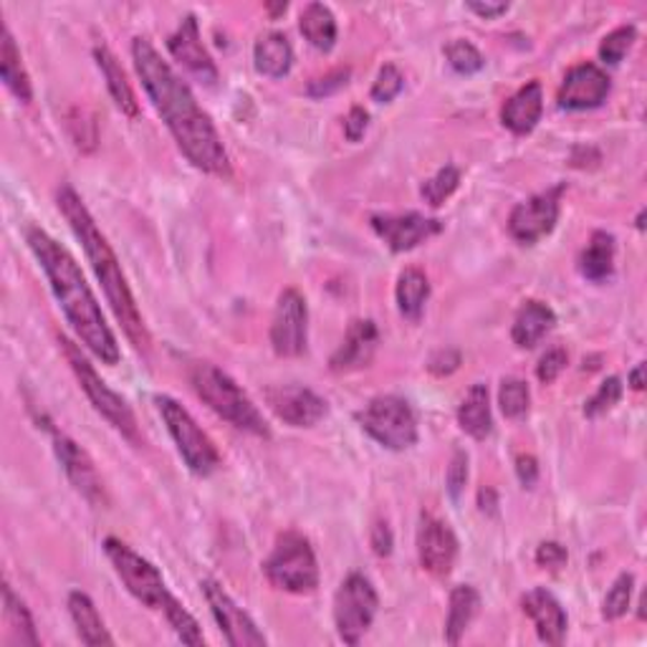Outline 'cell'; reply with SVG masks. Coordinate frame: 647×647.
Masks as SVG:
<instances>
[{
    "label": "cell",
    "instance_id": "obj_1",
    "mask_svg": "<svg viewBox=\"0 0 647 647\" xmlns=\"http://www.w3.org/2000/svg\"><path fill=\"white\" fill-rule=\"evenodd\" d=\"M132 58L152 107L157 109L162 122L167 124L169 134L175 138L187 162L208 175L231 177L233 169L226 144L190 87L175 74L173 66L162 58L160 51L147 39H134Z\"/></svg>",
    "mask_w": 647,
    "mask_h": 647
},
{
    "label": "cell",
    "instance_id": "obj_2",
    "mask_svg": "<svg viewBox=\"0 0 647 647\" xmlns=\"http://www.w3.org/2000/svg\"><path fill=\"white\" fill-rule=\"evenodd\" d=\"M25 243L44 268L51 292H54L79 342L105 364H117L119 344L114 331L109 329L105 311H101L97 296H94L69 249H64L54 235H48L44 228L36 226L25 231Z\"/></svg>",
    "mask_w": 647,
    "mask_h": 647
},
{
    "label": "cell",
    "instance_id": "obj_3",
    "mask_svg": "<svg viewBox=\"0 0 647 647\" xmlns=\"http://www.w3.org/2000/svg\"><path fill=\"white\" fill-rule=\"evenodd\" d=\"M56 202H58V210L64 212L66 223L72 226L74 235L79 238V243L84 245V253H87L94 274H97L101 288H105L107 301L109 306H112L117 321L122 324L124 335L130 337V342L138 347L140 352H147L150 331L147 327H144L138 301H134L132 288L130 284H127L122 263H119L114 249L109 245L107 235L99 231L97 223H94L91 212L87 210V206H84L79 193H76L72 185L58 187Z\"/></svg>",
    "mask_w": 647,
    "mask_h": 647
},
{
    "label": "cell",
    "instance_id": "obj_4",
    "mask_svg": "<svg viewBox=\"0 0 647 647\" xmlns=\"http://www.w3.org/2000/svg\"><path fill=\"white\" fill-rule=\"evenodd\" d=\"M105 555L109 557V561H112L114 572L119 574V579H122L127 590H130L132 597L142 602L144 607L162 612L169 627L175 629V635L180 637L185 645L206 643L198 619H195L190 612L175 600V594L167 590L165 579H162L160 569L152 564V561L140 557L138 551L127 547L124 541L114 539V536H109V539L105 541Z\"/></svg>",
    "mask_w": 647,
    "mask_h": 647
},
{
    "label": "cell",
    "instance_id": "obj_5",
    "mask_svg": "<svg viewBox=\"0 0 647 647\" xmlns=\"http://www.w3.org/2000/svg\"><path fill=\"white\" fill-rule=\"evenodd\" d=\"M190 385L202 403H206L212 413L223 417L238 430L251 432L259 438H271L268 423L263 420L259 407L253 405V399L238 387L233 377H228L223 370H218L210 362H195L190 368Z\"/></svg>",
    "mask_w": 647,
    "mask_h": 647
},
{
    "label": "cell",
    "instance_id": "obj_6",
    "mask_svg": "<svg viewBox=\"0 0 647 647\" xmlns=\"http://www.w3.org/2000/svg\"><path fill=\"white\" fill-rule=\"evenodd\" d=\"M58 344H62L66 362H69V368L76 374V380H79L81 390L87 393L94 410L105 417L117 432H122L127 440L140 442L142 438L138 428V417H134L132 407L127 405V399L122 395H117L114 390L99 377L97 370H94V364L84 357L79 344L72 342L69 337H58Z\"/></svg>",
    "mask_w": 647,
    "mask_h": 647
},
{
    "label": "cell",
    "instance_id": "obj_7",
    "mask_svg": "<svg viewBox=\"0 0 647 647\" xmlns=\"http://www.w3.org/2000/svg\"><path fill=\"white\" fill-rule=\"evenodd\" d=\"M263 572L276 590L292 594H311L319 586L317 555L311 541L299 531L278 534L274 551L263 561Z\"/></svg>",
    "mask_w": 647,
    "mask_h": 647
},
{
    "label": "cell",
    "instance_id": "obj_8",
    "mask_svg": "<svg viewBox=\"0 0 647 647\" xmlns=\"http://www.w3.org/2000/svg\"><path fill=\"white\" fill-rule=\"evenodd\" d=\"M155 405L162 415V420L167 425L169 438L175 440L177 450H180L185 465L190 468L195 475H210L220 465V453L216 442L208 438V432L200 428L198 420L177 403V399L167 395H157Z\"/></svg>",
    "mask_w": 647,
    "mask_h": 647
},
{
    "label": "cell",
    "instance_id": "obj_9",
    "mask_svg": "<svg viewBox=\"0 0 647 647\" xmlns=\"http://www.w3.org/2000/svg\"><path fill=\"white\" fill-rule=\"evenodd\" d=\"M362 430L372 440L390 450H407L417 442V420L407 399L397 395H380L357 415Z\"/></svg>",
    "mask_w": 647,
    "mask_h": 647
},
{
    "label": "cell",
    "instance_id": "obj_10",
    "mask_svg": "<svg viewBox=\"0 0 647 647\" xmlns=\"http://www.w3.org/2000/svg\"><path fill=\"white\" fill-rule=\"evenodd\" d=\"M380 597L372 582L360 572L349 574L335 594V625L339 640L347 645H360L377 615Z\"/></svg>",
    "mask_w": 647,
    "mask_h": 647
},
{
    "label": "cell",
    "instance_id": "obj_11",
    "mask_svg": "<svg viewBox=\"0 0 647 647\" xmlns=\"http://www.w3.org/2000/svg\"><path fill=\"white\" fill-rule=\"evenodd\" d=\"M561 193H564V185H557L547 193L531 195L529 200L518 202L508 216L511 238L524 245H531L555 231L561 208Z\"/></svg>",
    "mask_w": 647,
    "mask_h": 647
},
{
    "label": "cell",
    "instance_id": "obj_12",
    "mask_svg": "<svg viewBox=\"0 0 647 647\" xmlns=\"http://www.w3.org/2000/svg\"><path fill=\"white\" fill-rule=\"evenodd\" d=\"M200 586H202V594H206V600H208L212 617H216V623L220 627V633L226 635L228 645H233V647L266 645V635H263L259 625L253 623L249 612H245L243 607H238L235 600L216 582V579H206V582H202Z\"/></svg>",
    "mask_w": 647,
    "mask_h": 647
},
{
    "label": "cell",
    "instance_id": "obj_13",
    "mask_svg": "<svg viewBox=\"0 0 647 647\" xmlns=\"http://www.w3.org/2000/svg\"><path fill=\"white\" fill-rule=\"evenodd\" d=\"M309 342V309L296 288H286L278 296L274 321H271V344L281 357H299Z\"/></svg>",
    "mask_w": 647,
    "mask_h": 647
},
{
    "label": "cell",
    "instance_id": "obj_14",
    "mask_svg": "<svg viewBox=\"0 0 647 647\" xmlns=\"http://www.w3.org/2000/svg\"><path fill=\"white\" fill-rule=\"evenodd\" d=\"M48 430H51V438H54V453L64 468L66 479L72 481L74 489L79 491L91 506H107L109 496H107L105 481H101L97 465H94L87 450H84L79 442L72 440L69 436H64L62 430L51 428V425Z\"/></svg>",
    "mask_w": 647,
    "mask_h": 647
},
{
    "label": "cell",
    "instance_id": "obj_15",
    "mask_svg": "<svg viewBox=\"0 0 647 647\" xmlns=\"http://www.w3.org/2000/svg\"><path fill=\"white\" fill-rule=\"evenodd\" d=\"M372 231L377 233L382 241L387 243V249L393 253L413 251L417 245L428 241V238L438 235L442 231V223L436 218H425L423 212H403V216H390V212H377L370 218Z\"/></svg>",
    "mask_w": 647,
    "mask_h": 647
},
{
    "label": "cell",
    "instance_id": "obj_16",
    "mask_svg": "<svg viewBox=\"0 0 647 647\" xmlns=\"http://www.w3.org/2000/svg\"><path fill=\"white\" fill-rule=\"evenodd\" d=\"M417 557L420 567L432 577H448L458 559V536L440 518L423 514L417 529Z\"/></svg>",
    "mask_w": 647,
    "mask_h": 647
},
{
    "label": "cell",
    "instance_id": "obj_17",
    "mask_svg": "<svg viewBox=\"0 0 647 647\" xmlns=\"http://www.w3.org/2000/svg\"><path fill=\"white\" fill-rule=\"evenodd\" d=\"M266 403L292 428H314L327 415V399L301 385H276L266 390Z\"/></svg>",
    "mask_w": 647,
    "mask_h": 647
},
{
    "label": "cell",
    "instance_id": "obj_18",
    "mask_svg": "<svg viewBox=\"0 0 647 647\" xmlns=\"http://www.w3.org/2000/svg\"><path fill=\"white\" fill-rule=\"evenodd\" d=\"M612 89V81L604 69L597 64H577L569 69V74L561 81L557 101L561 109H572V112H582V109L600 107Z\"/></svg>",
    "mask_w": 647,
    "mask_h": 647
},
{
    "label": "cell",
    "instance_id": "obj_19",
    "mask_svg": "<svg viewBox=\"0 0 647 647\" xmlns=\"http://www.w3.org/2000/svg\"><path fill=\"white\" fill-rule=\"evenodd\" d=\"M167 48L175 62L183 64L198 81L208 84V87H212V84L218 81V69L216 64H212L206 46H202L200 29H198V21H195V15H185L183 23L177 25V31L167 39Z\"/></svg>",
    "mask_w": 647,
    "mask_h": 647
},
{
    "label": "cell",
    "instance_id": "obj_20",
    "mask_svg": "<svg viewBox=\"0 0 647 647\" xmlns=\"http://www.w3.org/2000/svg\"><path fill=\"white\" fill-rule=\"evenodd\" d=\"M377 344H380L377 324L370 319H354L352 324H349L342 344H339L337 352L331 354L329 360L331 372L342 374V372H357V370L370 368L374 360V352H377Z\"/></svg>",
    "mask_w": 647,
    "mask_h": 647
},
{
    "label": "cell",
    "instance_id": "obj_21",
    "mask_svg": "<svg viewBox=\"0 0 647 647\" xmlns=\"http://www.w3.org/2000/svg\"><path fill=\"white\" fill-rule=\"evenodd\" d=\"M522 607L526 615L531 617L541 643L547 645H561L567 635V612L561 607L559 600L544 586H534L531 592L524 594Z\"/></svg>",
    "mask_w": 647,
    "mask_h": 647
},
{
    "label": "cell",
    "instance_id": "obj_22",
    "mask_svg": "<svg viewBox=\"0 0 647 647\" xmlns=\"http://www.w3.org/2000/svg\"><path fill=\"white\" fill-rule=\"evenodd\" d=\"M541 112H544L541 84L529 81L506 101L504 109H501V122H504L506 130L518 134V138H524V134L534 132V127L539 124Z\"/></svg>",
    "mask_w": 647,
    "mask_h": 647
},
{
    "label": "cell",
    "instance_id": "obj_23",
    "mask_svg": "<svg viewBox=\"0 0 647 647\" xmlns=\"http://www.w3.org/2000/svg\"><path fill=\"white\" fill-rule=\"evenodd\" d=\"M555 324L557 314L549 304L529 299L524 301V306L516 314L514 327H511V339H514V344L518 349H534L551 329H555Z\"/></svg>",
    "mask_w": 647,
    "mask_h": 647
},
{
    "label": "cell",
    "instance_id": "obj_24",
    "mask_svg": "<svg viewBox=\"0 0 647 647\" xmlns=\"http://www.w3.org/2000/svg\"><path fill=\"white\" fill-rule=\"evenodd\" d=\"M94 58H97V66L101 69V76L107 79V89L112 94L114 105L119 107V112L127 117H140V101L138 94H134L132 84L127 81V74L122 66H119L117 56L109 51L105 44L94 46Z\"/></svg>",
    "mask_w": 647,
    "mask_h": 647
},
{
    "label": "cell",
    "instance_id": "obj_25",
    "mask_svg": "<svg viewBox=\"0 0 647 647\" xmlns=\"http://www.w3.org/2000/svg\"><path fill=\"white\" fill-rule=\"evenodd\" d=\"M253 64L255 72L271 79H281L286 76L294 64V48L288 44V39L281 31H268L259 36L253 46Z\"/></svg>",
    "mask_w": 647,
    "mask_h": 647
},
{
    "label": "cell",
    "instance_id": "obj_26",
    "mask_svg": "<svg viewBox=\"0 0 647 647\" xmlns=\"http://www.w3.org/2000/svg\"><path fill=\"white\" fill-rule=\"evenodd\" d=\"M458 425H461L463 432L475 438L485 440L493 430V415H491V399H489V387L483 382H475V385L468 390L461 407H458Z\"/></svg>",
    "mask_w": 647,
    "mask_h": 647
},
{
    "label": "cell",
    "instance_id": "obj_27",
    "mask_svg": "<svg viewBox=\"0 0 647 647\" xmlns=\"http://www.w3.org/2000/svg\"><path fill=\"white\" fill-rule=\"evenodd\" d=\"M3 617H6L3 643L8 647L39 645V635H36V627H33L31 612L8 582L3 584Z\"/></svg>",
    "mask_w": 647,
    "mask_h": 647
},
{
    "label": "cell",
    "instance_id": "obj_28",
    "mask_svg": "<svg viewBox=\"0 0 647 647\" xmlns=\"http://www.w3.org/2000/svg\"><path fill=\"white\" fill-rule=\"evenodd\" d=\"M481 610V594L471 584H461L450 592V607H448V619H446V643L458 645L465 629L479 615Z\"/></svg>",
    "mask_w": 647,
    "mask_h": 647
},
{
    "label": "cell",
    "instance_id": "obj_29",
    "mask_svg": "<svg viewBox=\"0 0 647 647\" xmlns=\"http://www.w3.org/2000/svg\"><path fill=\"white\" fill-rule=\"evenodd\" d=\"M579 271L594 284L607 281L615 271V235L607 231H594L586 249L579 255Z\"/></svg>",
    "mask_w": 647,
    "mask_h": 647
},
{
    "label": "cell",
    "instance_id": "obj_30",
    "mask_svg": "<svg viewBox=\"0 0 647 647\" xmlns=\"http://www.w3.org/2000/svg\"><path fill=\"white\" fill-rule=\"evenodd\" d=\"M0 79L8 89L13 91L15 99H21L29 105L33 99V87H31V76L25 72L21 51L15 46L13 33L3 29V41H0Z\"/></svg>",
    "mask_w": 647,
    "mask_h": 647
},
{
    "label": "cell",
    "instance_id": "obj_31",
    "mask_svg": "<svg viewBox=\"0 0 647 647\" xmlns=\"http://www.w3.org/2000/svg\"><path fill=\"white\" fill-rule=\"evenodd\" d=\"M69 612L76 625V633H79L84 645H114V637L107 633L105 619L94 607L89 594L84 592H72L69 594Z\"/></svg>",
    "mask_w": 647,
    "mask_h": 647
},
{
    "label": "cell",
    "instance_id": "obj_32",
    "mask_svg": "<svg viewBox=\"0 0 647 647\" xmlns=\"http://www.w3.org/2000/svg\"><path fill=\"white\" fill-rule=\"evenodd\" d=\"M395 299H397V309L405 319L420 321L425 304H428V299H430L428 276H425L420 268H405L397 278Z\"/></svg>",
    "mask_w": 647,
    "mask_h": 647
},
{
    "label": "cell",
    "instance_id": "obj_33",
    "mask_svg": "<svg viewBox=\"0 0 647 647\" xmlns=\"http://www.w3.org/2000/svg\"><path fill=\"white\" fill-rule=\"evenodd\" d=\"M299 29L304 33V39L309 41L314 48H319V51L335 48L337 19H335V13H331L329 6H324V3L306 6L301 11Z\"/></svg>",
    "mask_w": 647,
    "mask_h": 647
},
{
    "label": "cell",
    "instance_id": "obj_34",
    "mask_svg": "<svg viewBox=\"0 0 647 647\" xmlns=\"http://www.w3.org/2000/svg\"><path fill=\"white\" fill-rule=\"evenodd\" d=\"M498 405H501V413H504L508 420H522V417L529 415V405H531L529 385L518 377H506L504 382H501V390H498Z\"/></svg>",
    "mask_w": 647,
    "mask_h": 647
},
{
    "label": "cell",
    "instance_id": "obj_35",
    "mask_svg": "<svg viewBox=\"0 0 647 647\" xmlns=\"http://www.w3.org/2000/svg\"><path fill=\"white\" fill-rule=\"evenodd\" d=\"M458 185H461V169H458L456 165H446L440 167L430 180L423 183L420 195L430 208H440L442 202L458 190Z\"/></svg>",
    "mask_w": 647,
    "mask_h": 647
},
{
    "label": "cell",
    "instance_id": "obj_36",
    "mask_svg": "<svg viewBox=\"0 0 647 647\" xmlns=\"http://www.w3.org/2000/svg\"><path fill=\"white\" fill-rule=\"evenodd\" d=\"M442 54H446L448 64L453 66L458 74H475L481 72L485 66V58L479 48H475L471 41H463V39H456L450 41V44L442 48Z\"/></svg>",
    "mask_w": 647,
    "mask_h": 647
},
{
    "label": "cell",
    "instance_id": "obj_37",
    "mask_svg": "<svg viewBox=\"0 0 647 647\" xmlns=\"http://www.w3.org/2000/svg\"><path fill=\"white\" fill-rule=\"evenodd\" d=\"M633 586H635L633 574L625 572L615 579V584L610 586L607 597H604V602H602L604 619H619V617L627 615L629 600H633Z\"/></svg>",
    "mask_w": 647,
    "mask_h": 647
},
{
    "label": "cell",
    "instance_id": "obj_38",
    "mask_svg": "<svg viewBox=\"0 0 647 647\" xmlns=\"http://www.w3.org/2000/svg\"><path fill=\"white\" fill-rule=\"evenodd\" d=\"M637 39V31L635 25H619V29H615L612 33H607V36L602 39L600 44V58L604 64L615 66L625 58V54L629 48H633Z\"/></svg>",
    "mask_w": 647,
    "mask_h": 647
},
{
    "label": "cell",
    "instance_id": "obj_39",
    "mask_svg": "<svg viewBox=\"0 0 647 647\" xmlns=\"http://www.w3.org/2000/svg\"><path fill=\"white\" fill-rule=\"evenodd\" d=\"M619 397H623V382H619V377L604 380L597 393H594L584 403V415L586 417H600L607 410H612V407L619 403Z\"/></svg>",
    "mask_w": 647,
    "mask_h": 647
},
{
    "label": "cell",
    "instance_id": "obj_40",
    "mask_svg": "<svg viewBox=\"0 0 647 647\" xmlns=\"http://www.w3.org/2000/svg\"><path fill=\"white\" fill-rule=\"evenodd\" d=\"M405 87V76L397 69L395 64H385L377 74V79L372 84V99L380 101V105H387L393 101L399 91Z\"/></svg>",
    "mask_w": 647,
    "mask_h": 647
},
{
    "label": "cell",
    "instance_id": "obj_41",
    "mask_svg": "<svg viewBox=\"0 0 647 647\" xmlns=\"http://www.w3.org/2000/svg\"><path fill=\"white\" fill-rule=\"evenodd\" d=\"M567 364H569V354L564 352V349L561 347L549 349V352L539 360V364H536V377H539V382H544V385H551V382H557L559 374L567 370Z\"/></svg>",
    "mask_w": 647,
    "mask_h": 647
},
{
    "label": "cell",
    "instance_id": "obj_42",
    "mask_svg": "<svg viewBox=\"0 0 647 647\" xmlns=\"http://www.w3.org/2000/svg\"><path fill=\"white\" fill-rule=\"evenodd\" d=\"M347 81H349V69H335V72L319 76V79L309 81L306 94H309V97H314V99L329 97V94H335L342 87H347Z\"/></svg>",
    "mask_w": 647,
    "mask_h": 647
},
{
    "label": "cell",
    "instance_id": "obj_43",
    "mask_svg": "<svg viewBox=\"0 0 647 647\" xmlns=\"http://www.w3.org/2000/svg\"><path fill=\"white\" fill-rule=\"evenodd\" d=\"M448 493L450 498H461V493L465 489V481H468V453L465 450H456L453 453V461L448 465Z\"/></svg>",
    "mask_w": 647,
    "mask_h": 647
},
{
    "label": "cell",
    "instance_id": "obj_44",
    "mask_svg": "<svg viewBox=\"0 0 647 647\" xmlns=\"http://www.w3.org/2000/svg\"><path fill=\"white\" fill-rule=\"evenodd\" d=\"M567 559H569L567 549L557 541H544L541 547L536 549V564H539L541 569H549V572H557V569L564 567Z\"/></svg>",
    "mask_w": 647,
    "mask_h": 647
},
{
    "label": "cell",
    "instance_id": "obj_45",
    "mask_svg": "<svg viewBox=\"0 0 647 647\" xmlns=\"http://www.w3.org/2000/svg\"><path fill=\"white\" fill-rule=\"evenodd\" d=\"M370 127V114L364 107H352L344 119V138L349 142H360Z\"/></svg>",
    "mask_w": 647,
    "mask_h": 647
},
{
    "label": "cell",
    "instance_id": "obj_46",
    "mask_svg": "<svg viewBox=\"0 0 647 647\" xmlns=\"http://www.w3.org/2000/svg\"><path fill=\"white\" fill-rule=\"evenodd\" d=\"M370 544H372L374 555H377V557H390V555H393L395 539H393V529H390L387 522H377V524L372 526Z\"/></svg>",
    "mask_w": 647,
    "mask_h": 647
},
{
    "label": "cell",
    "instance_id": "obj_47",
    "mask_svg": "<svg viewBox=\"0 0 647 647\" xmlns=\"http://www.w3.org/2000/svg\"><path fill=\"white\" fill-rule=\"evenodd\" d=\"M458 364H461V354H458L456 349H440L438 354H432L428 370L432 374H438V377H442V374L456 372Z\"/></svg>",
    "mask_w": 647,
    "mask_h": 647
},
{
    "label": "cell",
    "instance_id": "obj_48",
    "mask_svg": "<svg viewBox=\"0 0 647 647\" xmlns=\"http://www.w3.org/2000/svg\"><path fill=\"white\" fill-rule=\"evenodd\" d=\"M516 473H518V481H522L526 489H531L539 479V463H536L534 456H518L516 458Z\"/></svg>",
    "mask_w": 647,
    "mask_h": 647
},
{
    "label": "cell",
    "instance_id": "obj_49",
    "mask_svg": "<svg viewBox=\"0 0 647 647\" xmlns=\"http://www.w3.org/2000/svg\"><path fill=\"white\" fill-rule=\"evenodd\" d=\"M508 3H504V0H498V3H489V0H485V3H468V11H473L475 15H481V19H485V21H491V19H498V15H504L506 11H508Z\"/></svg>",
    "mask_w": 647,
    "mask_h": 647
},
{
    "label": "cell",
    "instance_id": "obj_50",
    "mask_svg": "<svg viewBox=\"0 0 647 647\" xmlns=\"http://www.w3.org/2000/svg\"><path fill=\"white\" fill-rule=\"evenodd\" d=\"M627 382H629V387L635 390V393H643V390H645V364H637V368L629 372Z\"/></svg>",
    "mask_w": 647,
    "mask_h": 647
}]
</instances>
